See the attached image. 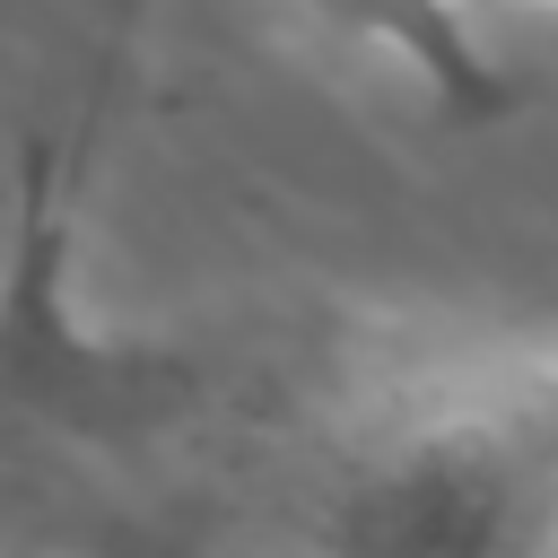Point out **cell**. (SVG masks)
I'll use <instances>...</instances> for the list:
<instances>
[{"instance_id":"obj_1","label":"cell","mask_w":558,"mask_h":558,"mask_svg":"<svg viewBox=\"0 0 558 558\" xmlns=\"http://www.w3.org/2000/svg\"><path fill=\"white\" fill-rule=\"evenodd\" d=\"M305 541L314 558H558V366L384 418L323 480Z\"/></svg>"},{"instance_id":"obj_2","label":"cell","mask_w":558,"mask_h":558,"mask_svg":"<svg viewBox=\"0 0 558 558\" xmlns=\"http://www.w3.org/2000/svg\"><path fill=\"white\" fill-rule=\"evenodd\" d=\"M201 375L174 349L87 331L70 296V192L52 157H26L9 262H0V418L70 445H148L192 410Z\"/></svg>"},{"instance_id":"obj_3","label":"cell","mask_w":558,"mask_h":558,"mask_svg":"<svg viewBox=\"0 0 558 558\" xmlns=\"http://www.w3.org/2000/svg\"><path fill=\"white\" fill-rule=\"evenodd\" d=\"M331 35H349V44H366V52H384L401 78H418L445 113H462V122H497L506 105H514V87H506V61H497V44L480 35V9L471 0H305Z\"/></svg>"},{"instance_id":"obj_4","label":"cell","mask_w":558,"mask_h":558,"mask_svg":"<svg viewBox=\"0 0 558 558\" xmlns=\"http://www.w3.org/2000/svg\"><path fill=\"white\" fill-rule=\"evenodd\" d=\"M0 558H70V549H0Z\"/></svg>"},{"instance_id":"obj_5","label":"cell","mask_w":558,"mask_h":558,"mask_svg":"<svg viewBox=\"0 0 558 558\" xmlns=\"http://www.w3.org/2000/svg\"><path fill=\"white\" fill-rule=\"evenodd\" d=\"M471 9H488V0H471ZM523 9H541V0H523Z\"/></svg>"}]
</instances>
